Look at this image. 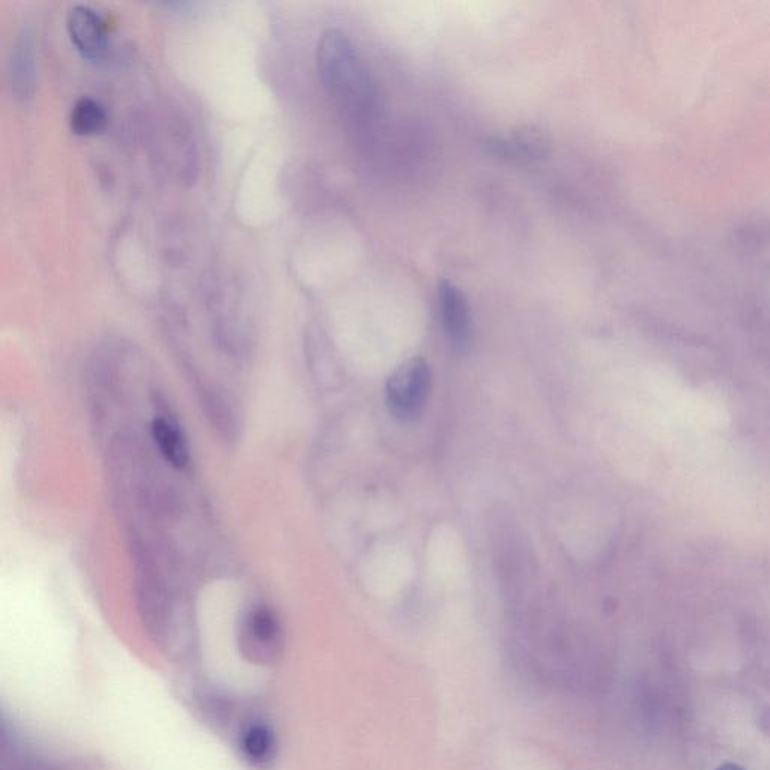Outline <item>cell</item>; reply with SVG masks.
Masks as SVG:
<instances>
[{
	"label": "cell",
	"instance_id": "obj_9",
	"mask_svg": "<svg viewBox=\"0 0 770 770\" xmlns=\"http://www.w3.org/2000/svg\"><path fill=\"white\" fill-rule=\"evenodd\" d=\"M151 438L161 458L176 470H184L190 462L187 438L173 417L158 414L151 423Z\"/></svg>",
	"mask_w": 770,
	"mask_h": 770
},
{
	"label": "cell",
	"instance_id": "obj_10",
	"mask_svg": "<svg viewBox=\"0 0 770 770\" xmlns=\"http://www.w3.org/2000/svg\"><path fill=\"white\" fill-rule=\"evenodd\" d=\"M109 124L106 107L98 100L83 97L74 103L70 112V128L79 137L97 136Z\"/></svg>",
	"mask_w": 770,
	"mask_h": 770
},
{
	"label": "cell",
	"instance_id": "obj_11",
	"mask_svg": "<svg viewBox=\"0 0 770 770\" xmlns=\"http://www.w3.org/2000/svg\"><path fill=\"white\" fill-rule=\"evenodd\" d=\"M716 770H745L743 767H740L739 764L734 763H725L722 764V766H719Z\"/></svg>",
	"mask_w": 770,
	"mask_h": 770
},
{
	"label": "cell",
	"instance_id": "obj_6",
	"mask_svg": "<svg viewBox=\"0 0 770 770\" xmlns=\"http://www.w3.org/2000/svg\"><path fill=\"white\" fill-rule=\"evenodd\" d=\"M549 149V137L540 128L531 125L486 140V151L489 154L521 163L542 160L549 154Z\"/></svg>",
	"mask_w": 770,
	"mask_h": 770
},
{
	"label": "cell",
	"instance_id": "obj_1",
	"mask_svg": "<svg viewBox=\"0 0 770 770\" xmlns=\"http://www.w3.org/2000/svg\"><path fill=\"white\" fill-rule=\"evenodd\" d=\"M316 67L325 91L343 112L360 116L372 109V79L345 32L328 29L322 34L316 49Z\"/></svg>",
	"mask_w": 770,
	"mask_h": 770
},
{
	"label": "cell",
	"instance_id": "obj_5",
	"mask_svg": "<svg viewBox=\"0 0 770 770\" xmlns=\"http://www.w3.org/2000/svg\"><path fill=\"white\" fill-rule=\"evenodd\" d=\"M67 31L74 49L86 61H101L109 52V28L94 8L88 5L71 7L67 14Z\"/></svg>",
	"mask_w": 770,
	"mask_h": 770
},
{
	"label": "cell",
	"instance_id": "obj_7",
	"mask_svg": "<svg viewBox=\"0 0 770 770\" xmlns=\"http://www.w3.org/2000/svg\"><path fill=\"white\" fill-rule=\"evenodd\" d=\"M11 92L20 103H28L35 92V44L31 29L23 28L11 47L8 61Z\"/></svg>",
	"mask_w": 770,
	"mask_h": 770
},
{
	"label": "cell",
	"instance_id": "obj_4",
	"mask_svg": "<svg viewBox=\"0 0 770 770\" xmlns=\"http://www.w3.org/2000/svg\"><path fill=\"white\" fill-rule=\"evenodd\" d=\"M441 322L450 348L459 357H465L473 345V318L464 292L452 282L438 285Z\"/></svg>",
	"mask_w": 770,
	"mask_h": 770
},
{
	"label": "cell",
	"instance_id": "obj_2",
	"mask_svg": "<svg viewBox=\"0 0 770 770\" xmlns=\"http://www.w3.org/2000/svg\"><path fill=\"white\" fill-rule=\"evenodd\" d=\"M237 646L250 664H277L285 650V629L276 611L264 604L247 608L238 620Z\"/></svg>",
	"mask_w": 770,
	"mask_h": 770
},
{
	"label": "cell",
	"instance_id": "obj_8",
	"mask_svg": "<svg viewBox=\"0 0 770 770\" xmlns=\"http://www.w3.org/2000/svg\"><path fill=\"white\" fill-rule=\"evenodd\" d=\"M238 749L246 763L255 769L273 766L279 751L276 733L264 721H250L238 734Z\"/></svg>",
	"mask_w": 770,
	"mask_h": 770
},
{
	"label": "cell",
	"instance_id": "obj_12",
	"mask_svg": "<svg viewBox=\"0 0 770 770\" xmlns=\"http://www.w3.org/2000/svg\"><path fill=\"white\" fill-rule=\"evenodd\" d=\"M25 770H40V769H25Z\"/></svg>",
	"mask_w": 770,
	"mask_h": 770
},
{
	"label": "cell",
	"instance_id": "obj_3",
	"mask_svg": "<svg viewBox=\"0 0 770 770\" xmlns=\"http://www.w3.org/2000/svg\"><path fill=\"white\" fill-rule=\"evenodd\" d=\"M432 390V372L423 358H411L390 376L385 401L390 414L401 422H414L422 416Z\"/></svg>",
	"mask_w": 770,
	"mask_h": 770
}]
</instances>
